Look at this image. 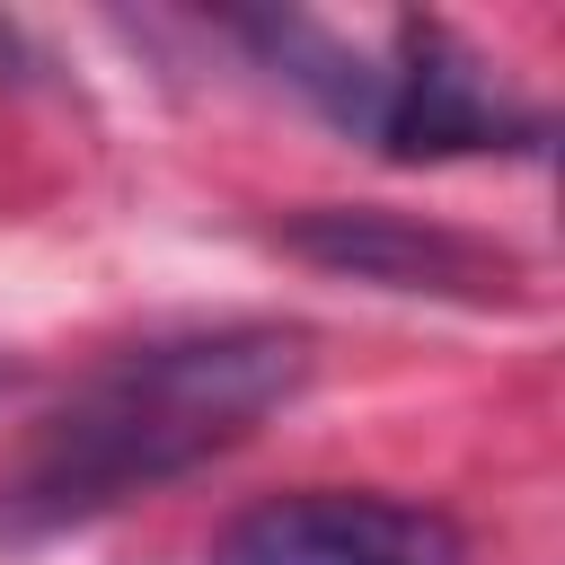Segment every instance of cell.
Wrapping results in <instances>:
<instances>
[{"label": "cell", "mask_w": 565, "mask_h": 565, "mask_svg": "<svg viewBox=\"0 0 565 565\" xmlns=\"http://www.w3.org/2000/svg\"><path fill=\"white\" fill-rule=\"evenodd\" d=\"M212 565H468V539L450 512L371 494V486H291L247 503L221 539Z\"/></svg>", "instance_id": "2"}, {"label": "cell", "mask_w": 565, "mask_h": 565, "mask_svg": "<svg viewBox=\"0 0 565 565\" xmlns=\"http://www.w3.org/2000/svg\"><path fill=\"white\" fill-rule=\"evenodd\" d=\"M282 247L371 291H424V300H468V309L521 300V256H503L494 238L388 212V203H309L282 221Z\"/></svg>", "instance_id": "3"}, {"label": "cell", "mask_w": 565, "mask_h": 565, "mask_svg": "<svg viewBox=\"0 0 565 565\" xmlns=\"http://www.w3.org/2000/svg\"><path fill=\"white\" fill-rule=\"evenodd\" d=\"M371 141L388 159H468V150H539L547 124L512 106L450 26L406 18L397 62L380 71V97H371Z\"/></svg>", "instance_id": "4"}, {"label": "cell", "mask_w": 565, "mask_h": 565, "mask_svg": "<svg viewBox=\"0 0 565 565\" xmlns=\"http://www.w3.org/2000/svg\"><path fill=\"white\" fill-rule=\"evenodd\" d=\"M309 335L300 327H194L150 335L88 371L0 468V547H44L62 530L106 521L115 503L238 450L265 415H282L309 388Z\"/></svg>", "instance_id": "1"}]
</instances>
